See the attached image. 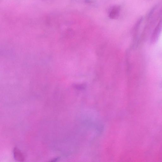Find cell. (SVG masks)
Here are the masks:
<instances>
[{"label":"cell","mask_w":162,"mask_h":162,"mask_svg":"<svg viewBox=\"0 0 162 162\" xmlns=\"http://www.w3.org/2000/svg\"><path fill=\"white\" fill-rule=\"evenodd\" d=\"M160 16V18L159 21L158 23L157 24L153 33L151 39L152 42H154L156 40L157 37L159 36L162 29V16Z\"/></svg>","instance_id":"6da1fadb"},{"label":"cell","mask_w":162,"mask_h":162,"mask_svg":"<svg viewBox=\"0 0 162 162\" xmlns=\"http://www.w3.org/2000/svg\"><path fill=\"white\" fill-rule=\"evenodd\" d=\"M120 11V7L115 6L111 8L109 12V17L113 19H117L119 17Z\"/></svg>","instance_id":"7a4b0ae2"},{"label":"cell","mask_w":162,"mask_h":162,"mask_svg":"<svg viewBox=\"0 0 162 162\" xmlns=\"http://www.w3.org/2000/svg\"><path fill=\"white\" fill-rule=\"evenodd\" d=\"M14 156L15 160L23 162L24 160V157L19 149L15 148L14 149Z\"/></svg>","instance_id":"3957f363"},{"label":"cell","mask_w":162,"mask_h":162,"mask_svg":"<svg viewBox=\"0 0 162 162\" xmlns=\"http://www.w3.org/2000/svg\"><path fill=\"white\" fill-rule=\"evenodd\" d=\"M43 1H51V0H43Z\"/></svg>","instance_id":"5b68a950"},{"label":"cell","mask_w":162,"mask_h":162,"mask_svg":"<svg viewBox=\"0 0 162 162\" xmlns=\"http://www.w3.org/2000/svg\"><path fill=\"white\" fill-rule=\"evenodd\" d=\"M60 157H58L56 158L53 159L50 161H52V162L56 161L57 160H59V159H60Z\"/></svg>","instance_id":"277c9868"}]
</instances>
